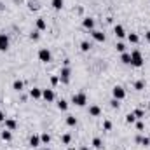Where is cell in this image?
Masks as SVG:
<instances>
[{
    "instance_id": "14",
    "label": "cell",
    "mask_w": 150,
    "mask_h": 150,
    "mask_svg": "<svg viewBox=\"0 0 150 150\" xmlns=\"http://www.w3.org/2000/svg\"><path fill=\"white\" fill-rule=\"evenodd\" d=\"M45 28H47L45 19H44V17H38V19H37V30H38V31H42V30H45Z\"/></svg>"
},
{
    "instance_id": "7",
    "label": "cell",
    "mask_w": 150,
    "mask_h": 150,
    "mask_svg": "<svg viewBox=\"0 0 150 150\" xmlns=\"http://www.w3.org/2000/svg\"><path fill=\"white\" fill-rule=\"evenodd\" d=\"M42 98L45 101H54V91L52 89H42Z\"/></svg>"
},
{
    "instance_id": "20",
    "label": "cell",
    "mask_w": 150,
    "mask_h": 150,
    "mask_svg": "<svg viewBox=\"0 0 150 150\" xmlns=\"http://www.w3.org/2000/svg\"><path fill=\"white\" fill-rule=\"evenodd\" d=\"M58 108L65 112V110L68 108V101H66V100H59V101H58Z\"/></svg>"
},
{
    "instance_id": "25",
    "label": "cell",
    "mask_w": 150,
    "mask_h": 150,
    "mask_svg": "<svg viewBox=\"0 0 150 150\" xmlns=\"http://www.w3.org/2000/svg\"><path fill=\"white\" fill-rule=\"evenodd\" d=\"M143 87H145V82H143V80H136V82H135V89H136V91H142Z\"/></svg>"
},
{
    "instance_id": "33",
    "label": "cell",
    "mask_w": 150,
    "mask_h": 150,
    "mask_svg": "<svg viewBox=\"0 0 150 150\" xmlns=\"http://www.w3.org/2000/svg\"><path fill=\"white\" fill-rule=\"evenodd\" d=\"M110 105H112V108H119V105H121V103H119V100H115V98H114V100L110 101Z\"/></svg>"
},
{
    "instance_id": "26",
    "label": "cell",
    "mask_w": 150,
    "mask_h": 150,
    "mask_svg": "<svg viewBox=\"0 0 150 150\" xmlns=\"http://www.w3.org/2000/svg\"><path fill=\"white\" fill-rule=\"evenodd\" d=\"M61 142H63L65 145H70V142H72V136L66 133V135H63V136H61Z\"/></svg>"
},
{
    "instance_id": "30",
    "label": "cell",
    "mask_w": 150,
    "mask_h": 150,
    "mask_svg": "<svg viewBox=\"0 0 150 150\" xmlns=\"http://www.w3.org/2000/svg\"><path fill=\"white\" fill-rule=\"evenodd\" d=\"M38 37H40L38 30H35V31H31V33H30V38H31V40H38Z\"/></svg>"
},
{
    "instance_id": "3",
    "label": "cell",
    "mask_w": 150,
    "mask_h": 150,
    "mask_svg": "<svg viewBox=\"0 0 150 150\" xmlns=\"http://www.w3.org/2000/svg\"><path fill=\"white\" fill-rule=\"evenodd\" d=\"M38 59H40V61H44V63H49V61L52 59L51 51H49V49H45V47H44V49H40V51H38Z\"/></svg>"
},
{
    "instance_id": "31",
    "label": "cell",
    "mask_w": 150,
    "mask_h": 150,
    "mask_svg": "<svg viewBox=\"0 0 150 150\" xmlns=\"http://www.w3.org/2000/svg\"><path fill=\"white\" fill-rule=\"evenodd\" d=\"M115 49H117V51H119V52H126V45H124V44H122V42H119V44H117V45H115Z\"/></svg>"
},
{
    "instance_id": "32",
    "label": "cell",
    "mask_w": 150,
    "mask_h": 150,
    "mask_svg": "<svg viewBox=\"0 0 150 150\" xmlns=\"http://www.w3.org/2000/svg\"><path fill=\"white\" fill-rule=\"evenodd\" d=\"M103 129H105V131H110V129H112V122H110V121H105V122H103Z\"/></svg>"
},
{
    "instance_id": "21",
    "label": "cell",
    "mask_w": 150,
    "mask_h": 150,
    "mask_svg": "<svg viewBox=\"0 0 150 150\" xmlns=\"http://www.w3.org/2000/svg\"><path fill=\"white\" fill-rule=\"evenodd\" d=\"M66 124H68V126H72V128H73V126H77V117L68 115V117H66Z\"/></svg>"
},
{
    "instance_id": "11",
    "label": "cell",
    "mask_w": 150,
    "mask_h": 150,
    "mask_svg": "<svg viewBox=\"0 0 150 150\" xmlns=\"http://www.w3.org/2000/svg\"><path fill=\"white\" fill-rule=\"evenodd\" d=\"M101 114V108L98 107V105H93V107H89V115L91 117H98Z\"/></svg>"
},
{
    "instance_id": "41",
    "label": "cell",
    "mask_w": 150,
    "mask_h": 150,
    "mask_svg": "<svg viewBox=\"0 0 150 150\" xmlns=\"http://www.w3.org/2000/svg\"><path fill=\"white\" fill-rule=\"evenodd\" d=\"M42 150H49V149H42Z\"/></svg>"
},
{
    "instance_id": "40",
    "label": "cell",
    "mask_w": 150,
    "mask_h": 150,
    "mask_svg": "<svg viewBox=\"0 0 150 150\" xmlns=\"http://www.w3.org/2000/svg\"><path fill=\"white\" fill-rule=\"evenodd\" d=\"M80 150H89V149H87V147H82V149H80Z\"/></svg>"
},
{
    "instance_id": "35",
    "label": "cell",
    "mask_w": 150,
    "mask_h": 150,
    "mask_svg": "<svg viewBox=\"0 0 150 150\" xmlns=\"http://www.w3.org/2000/svg\"><path fill=\"white\" fill-rule=\"evenodd\" d=\"M142 145L149 147V145H150V138H147V136H145V138H142Z\"/></svg>"
},
{
    "instance_id": "24",
    "label": "cell",
    "mask_w": 150,
    "mask_h": 150,
    "mask_svg": "<svg viewBox=\"0 0 150 150\" xmlns=\"http://www.w3.org/2000/svg\"><path fill=\"white\" fill-rule=\"evenodd\" d=\"M12 87H14L16 91H23V82H21V80H14Z\"/></svg>"
},
{
    "instance_id": "18",
    "label": "cell",
    "mask_w": 150,
    "mask_h": 150,
    "mask_svg": "<svg viewBox=\"0 0 150 150\" xmlns=\"http://www.w3.org/2000/svg\"><path fill=\"white\" fill-rule=\"evenodd\" d=\"M51 3H52V7H54L56 10H61V9H63V3H65V2H63V0H52Z\"/></svg>"
},
{
    "instance_id": "17",
    "label": "cell",
    "mask_w": 150,
    "mask_h": 150,
    "mask_svg": "<svg viewBox=\"0 0 150 150\" xmlns=\"http://www.w3.org/2000/svg\"><path fill=\"white\" fill-rule=\"evenodd\" d=\"M121 59H122V63H124V65H131V54H129V52H122Z\"/></svg>"
},
{
    "instance_id": "22",
    "label": "cell",
    "mask_w": 150,
    "mask_h": 150,
    "mask_svg": "<svg viewBox=\"0 0 150 150\" xmlns=\"http://www.w3.org/2000/svg\"><path fill=\"white\" fill-rule=\"evenodd\" d=\"M133 114H135V117H136V119H143V117H145V112H143L142 108H136Z\"/></svg>"
},
{
    "instance_id": "2",
    "label": "cell",
    "mask_w": 150,
    "mask_h": 150,
    "mask_svg": "<svg viewBox=\"0 0 150 150\" xmlns=\"http://www.w3.org/2000/svg\"><path fill=\"white\" fill-rule=\"evenodd\" d=\"M72 103L77 105V107H84V105L87 103V96H86L84 93H77V94L72 96Z\"/></svg>"
},
{
    "instance_id": "23",
    "label": "cell",
    "mask_w": 150,
    "mask_h": 150,
    "mask_svg": "<svg viewBox=\"0 0 150 150\" xmlns=\"http://www.w3.org/2000/svg\"><path fill=\"white\" fill-rule=\"evenodd\" d=\"M126 122H128V124H133V122H136V117H135V114H133V112L126 115Z\"/></svg>"
},
{
    "instance_id": "29",
    "label": "cell",
    "mask_w": 150,
    "mask_h": 150,
    "mask_svg": "<svg viewBox=\"0 0 150 150\" xmlns=\"http://www.w3.org/2000/svg\"><path fill=\"white\" fill-rule=\"evenodd\" d=\"M40 142H42V143H49V142H51V136H49L47 133H44V135L40 136Z\"/></svg>"
},
{
    "instance_id": "42",
    "label": "cell",
    "mask_w": 150,
    "mask_h": 150,
    "mask_svg": "<svg viewBox=\"0 0 150 150\" xmlns=\"http://www.w3.org/2000/svg\"><path fill=\"white\" fill-rule=\"evenodd\" d=\"M149 108H150V103H149Z\"/></svg>"
},
{
    "instance_id": "1",
    "label": "cell",
    "mask_w": 150,
    "mask_h": 150,
    "mask_svg": "<svg viewBox=\"0 0 150 150\" xmlns=\"http://www.w3.org/2000/svg\"><path fill=\"white\" fill-rule=\"evenodd\" d=\"M131 65L136 66V68L143 66V56H142L140 51H133V52H131Z\"/></svg>"
},
{
    "instance_id": "5",
    "label": "cell",
    "mask_w": 150,
    "mask_h": 150,
    "mask_svg": "<svg viewBox=\"0 0 150 150\" xmlns=\"http://www.w3.org/2000/svg\"><path fill=\"white\" fill-rule=\"evenodd\" d=\"M112 93H114V98H115V100H119V101L126 98V91H124V87H122V86H115V87L112 89Z\"/></svg>"
},
{
    "instance_id": "4",
    "label": "cell",
    "mask_w": 150,
    "mask_h": 150,
    "mask_svg": "<svg viewBox=\"0 0 150 150\" xmlns=\"http://www.w3.org/2000/svg\"><path fill=\"white\" fill-rule=\"evenodd\" d=\"M70 73H72L70 68H68V66H63L61 72H59V80H61L63 84H68V82H70Z\"/></svg>"
},
{
    "instance_id": "16",
    "label": "cell",
    "mask_w": 150,
    "mask_h": 150,
    "mask_svg": "<svg viewBox=\"0 0 150 150\" xmlns=\"http://www.w3.org/2000/svg\"><path fill=\"white\" fill-rule=\"evenodd\" d=\"M30 145L35 149V147H38L40 145V136H37V135H33L31 138H30Z\"/></svg>"
},
{
    "instance_id": "34",
    "label": "cell",
    "mask_w": 150,
    "mask_h": 150,
    "mask_svg": "<svg viewBox=\"0 0 150 150\" xmlns=\"http://www.w3.org/2000/svg\"><path fill=\"white\" fill-rule=\"evenodd\" d=\"M28 7H30V9H33V10H37V9H38L37 2H28Z\"/></svg>"
},
{
    "instance_id": "19",
    "label": "cell",
    "mask_w": 150,
    "mask_h": 150,
    "mask_svg": "<svg viewBox=\"0 0 150 150\" xmlns=\"http://www.w3.org/2000/svg\"><path fill=\"white\" fill-rule=\"evenodd\" d=\"M128 40H129L131 44H138V40H140V37H138L136 33H129V35H128Z\"/></svg>"
},
{
    "instance_id": "39",
    "label": "cell",
    "mask_w": 150,
    "mask_h": 150,
    "mask_svg": "<svg viewBox=\"0 0 150 150\" xmlns=\"http://www.w3.org/2000/svg\"><path fill=\"white\" fill-rule=\"evenodd\" d=\"M145 38H147V42H150V31H147V33H145Z\"/></svg>"
},
{
    "instance_id": "37",
    "label": "cell",
    "mask_w": 150,
    "mask_h": 150,
    "mask_svg": "<svg viewBox=\"0 0 150 150\" xmlns=\"http://www.w3.org/2000/svg\"><path fill=\"white\" fill-rule=\"evenodd\" d=\"M143 128H145V126H143V122H142V121H138V122H136V129H138V131H143Z\"/></svg>"
},
{
    "instance_id": "9",
    "label": "cell",
    "mask_w": 150,
    "mask_h": 150,
    "mask_svg": "<svg viewBox=\"0 0 150 150\" xmlns=\"http://www.w3.org/2000/svg\"><path fill=\"white\" fill-rule=\"evenodd\" d=\"M114 33H115V37H119V38L126 37V31H124V26H122V24H115V28H114Z\"/></svg>"
},
{
    "instance_id": "6",
    "label": "cell",
    "mask_w": 150,
    "mask_h": 150,
    "mask_svg": "<svg viewBox=\"0 0 150 150\" xmlns=\"http://www.w3.org/2000/svg\"><path fill=\"white\" fill-rule=\"evenodd\" d=\"M9 49V37L5 33H0V51H7Z\"/></svg>"
},
{
    "instance_id": "8",
    "label": "cell",
    "mask_w": 150,
    "mask_h": 150,
    "mask_svg": "<svg viewBox=\"0 0 150 150\" xmlns=\"http://www.w3.org/2000/svg\"><path fill=\"white\" fill-rule=\"evenodd\" d=\"M91 35H93V38H94L96 42H105V33H103V31L93 30V31H91Z\"/></svg>"
},
{
    "instance_id": "36",
    "label": "cell",
    "mask_w": 150,
    "mask_h": 150,
    "mask_svg": "<svg viewBox=\"0 0 150 150\" xmlns=\"http://www.w3.org/2000/svg\"><path fill=\"white\" fill-rule=\"evenodd\" d=\"M58 82H59V77H56V75H54V77H51V84H52V86H56Z\"/></svg>"
},
{
    "instance_id": "10",
    "label": "cell",
    "mask_w": 150,
    "mask_h": 150,
    "mask_svg": "<svg viewBox=\"0 0 150 150\" xmlns=\"http://www.w3.org/2000/svg\"><path fill=\"white\" fill-rule=\"evenodd\" d=\"M30 96H31L33 100H38V98L42 96V89H40V87H31V89H30Z\"/></svg>"
},
{
    "instance_id": "27",
    "label": "cell",
    "mask_w": 150,
    "mask_h": 150,
    "mask_svg": "<svg viewBox=\"0 0 150 150\" xmlns=\"http://www.w3.org/2000/svg\"><path fill=\"white\" fill-rule=\"evenodd\" d=\"M93 147H94V149H101V147H103V142H101L100 138H94V140H93Z\"/></svg>"
},
{
    "instance_id": "12",
    "label": "cell",
    "mask_w": 150,
    "mask_h": 150,
    "mask_svg": "<svg viewBox=\"0 0 150 150\" xmlns=\"http://www.w3.org/2000/svg\"><path fill=\"white\" fill-rule=\"evenodd\" d=\"M16 128H17V124H16V121H14V119H5V129L14 131Z\"/></svg>"
},
{
    "instance_id": "13",
    "label": "cell",
    "mask_w": 150,
    "mask_h": 150,
    "mask_svg": "<svg viewBox=\"0 0 150 150\" xmlns=\"http://www.w3.org/2000/svg\"><path fill=\"white\" fill-rule=\"evenodd\" d=\"M82 24H84V28L93 30V28H94V19H93V17H86V19L82 21Z\"/></svg>"
},
{
    "instance_id": "28",
    "label": "cell",
    "mask_w": 150,
    "mask_h": 150,
    "mask_svg": "<svg viewBox=\"0 0 150 150\" xmlns=\"http://www.w3.org/2000/svg\"><path fill=\"white\" fill-rule=\"evenodd\" d=\"M80 49H82V51H84V52H87V51H89V49H91V44H89V42H86V40H84V42H82V44H80Z\"/></svg>"
},
{
    "instance_id": "38",
    "label": "cell",
    "mask_w": 150,
    "mask_h": 150,
    "mask_svg": "<svg viewBox=\"0 0 150 150\" xmlns=\"http://www.w3.org/2000/svg\"><path fill=\"white\" fill-rule=\"evenodd\" d=\"M2 121H5V115H3V112L0 110V122H2Z\"/></svg>"
},
{
    "instance_id": "15",
    "label": "cell",
    "mask_w": 150,
    "mask_h": 150,
    "mask_svg": "<svg viewBox=\"0 0 150 150\" xmlns=\"http://www.w3.org/2000/svg\"><path fill=\"white\" fill-rule=\"evenodd\" d=\"M2 140H3V142H10V140H12V133H10L9 129H3V131H2Z\"/></svg>"
}]
</instances>
